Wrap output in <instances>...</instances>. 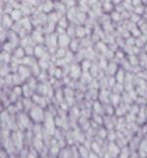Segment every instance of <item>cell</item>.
<instances>
[{
	"label": "cell",
	"instance_id": "7a4b0ae2",
	"mask_svg": "<svg viewBox=\"0 0 147 158\" xmlns=\"http://www.w3.org/2000/svg\"><path fill=\"white\" fill-rule=\"evenodd\" d=\"M146 103H147V100H146Z\"/></svg>",
	"mask_w": 147,
	"mask_h": 158
},
{
	"label": "cell",
	"instance_id": "6da1fadb",
	"mask_svg": "<svg viewBox=\"0 0 147 158\" xmlns=\"http://www.w3.org/2000/svg\"><path fill=\"white\" fill-rule=\"evenodd\" d=\"M28 115L31 119V121L35 125H41L44 123L47 113L44 111V108L34 104V106H32L30 109V111L28 112Z\"/></svg>",
	"mask_w": 147,
	"mask_h": 158
}]
</instances>
